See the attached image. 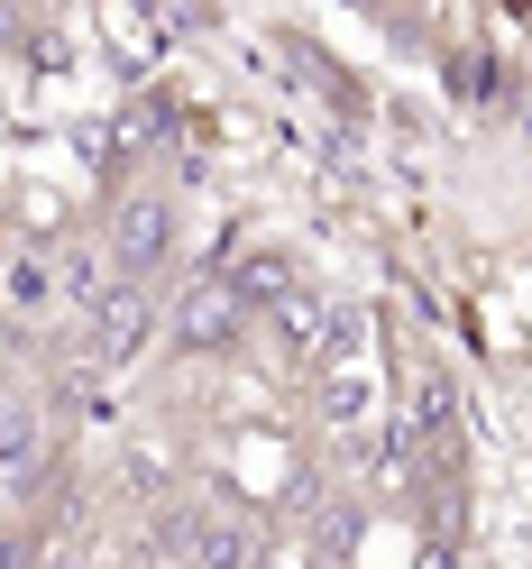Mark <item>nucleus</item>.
Returning a JSON list of instances; mask_svg holds the SVG:
<instances>
[{
    "label": "nucleus",
    "instance_id": "1",
    "mask_svg": "<svg viewBox=\"0 0 532 569\" xmlns=\"http://www.w3.org/2000/svg\"><path fill=\"white\" fill-rule=\"evenodd\" d=\"M74 322H83L92 377H120V368H138V359L165 340V295H157V284H138V276H111V284L74 312Z\"/></svg>",
    "mask_w": 532,
    "mask_h": 569
},
{
    "label": "nucleus",
    "instance_id": "2",
    "mask_svg": "<svg viewBox=\"0 0 532 569\" xmlns=\"http://www.w3.org/2000/svg\"><path fill=\"white\" fill-rule=\"evenodd\" d=\"M174 248H184V221H174V193H157V184L120 193L111 221H101V267H111V276L157 284V276L174 267Z\"/></svg>",
    "mask_w": 532,
    "mask_h": 569
},
{
    "label": "nucleus",
    "instance_id": "3",
    "mask_svg": "<svg viewBox=\"0 0 532 569\" xmlns=\"http://www.w3.org/2000/svg\"><path fill=\"white\" fill-rule=\"evenodd\" d=\"M248 322H258V312L230 295V276H193L184 295H165V349L174 359H239Z\"/></svg>",
    "mask_w": 532,
    "mask_h": 569
},
{
    "label": "nucleus",
    "instance_id": "4",
    "mask_svg": "<svg viewBox=\"0 0 532 569\" xmlns=\"http://www.w3.org/2000/svg\"><path fill=\"white\" fill-rule=\"evenodd\" d=\"M56 312H64V267L47 258V248H19V258H0V322L47 331Z\"/></svg>",
    "mask_w": 532,
    "mask_h": 569
},
{
    "label": "nucleus",
    "instance_id": "5",
    "mask_svg": "<svg viewBox=\"0 0 532 569\" xmlns=\"http://www.w3.org/2000/svg\"><path fill=\"white\" fill-rule=\"evenodd\" d=\"M221 276H230V295H239L248 312H258V322H267V312H285V303L303 295V267L285 258V248H239V258H230Z\"/></svg>",
    "mask_w": 532,
    "mask_h": 569
},
{
    "label": "nucleus",
    "instance_id": "6",
    "mask_svg": "<svg viewBox=\"0 0 532 569\" xmlns=\"http://www.w3.org/2000/svg\"><path fill=\"white\" fill-rule=\"evenodd\" d=\"M368 413H377V377H368V368H322V377H312V422H322V432H349V441H359Z\"/></svg>",
    "mask_w": 532,
    "mask_h": 569
},
{
    "label": "nucleus",
    "instance_id": "7",
    "mask_svg": "<svg viewBox=\"0 0 532 569\" xmlns=\"http://www.w3.org/2000/svg\"><path fill=\"white\" fill-rule=\"evenodd\" d=\"M10 221H19L28 239H38L47 258H56V239L74 230V202H64L56 184H38V174H19V184H10Z\"/></svg>",
    "mask_w": 532,
    "mask_h": 569
},
{
    "label": "nucleus",
    "instance_id": "8",
    "mask_svg": "<svg viewBox=\"0 0 532 569\" xmlns=\"http://www.w3.org/2000/svg\"><path fill=\"white\" fill-rule=\"evenodd\" d=\"M0 569H47V542H38V532H19L10 515H0Z\"/></svg>",
    "mask_w": 532,
    "mask_h": 569
},
{
    "label": "nucleus",
    "instance_id": "9",
    "mask_svg": "<svg viewBox=\"0 0 532 569\" xmlns=\"http://www.w3.org/2000/svg\"><path fill=\"white\" fill-rule=\"evenodd\" d=\"M47 569H111L92 542H47Z\"/></svg>",
    "mask_w": 532,
    "mask_h": 569
}]
</instances>
